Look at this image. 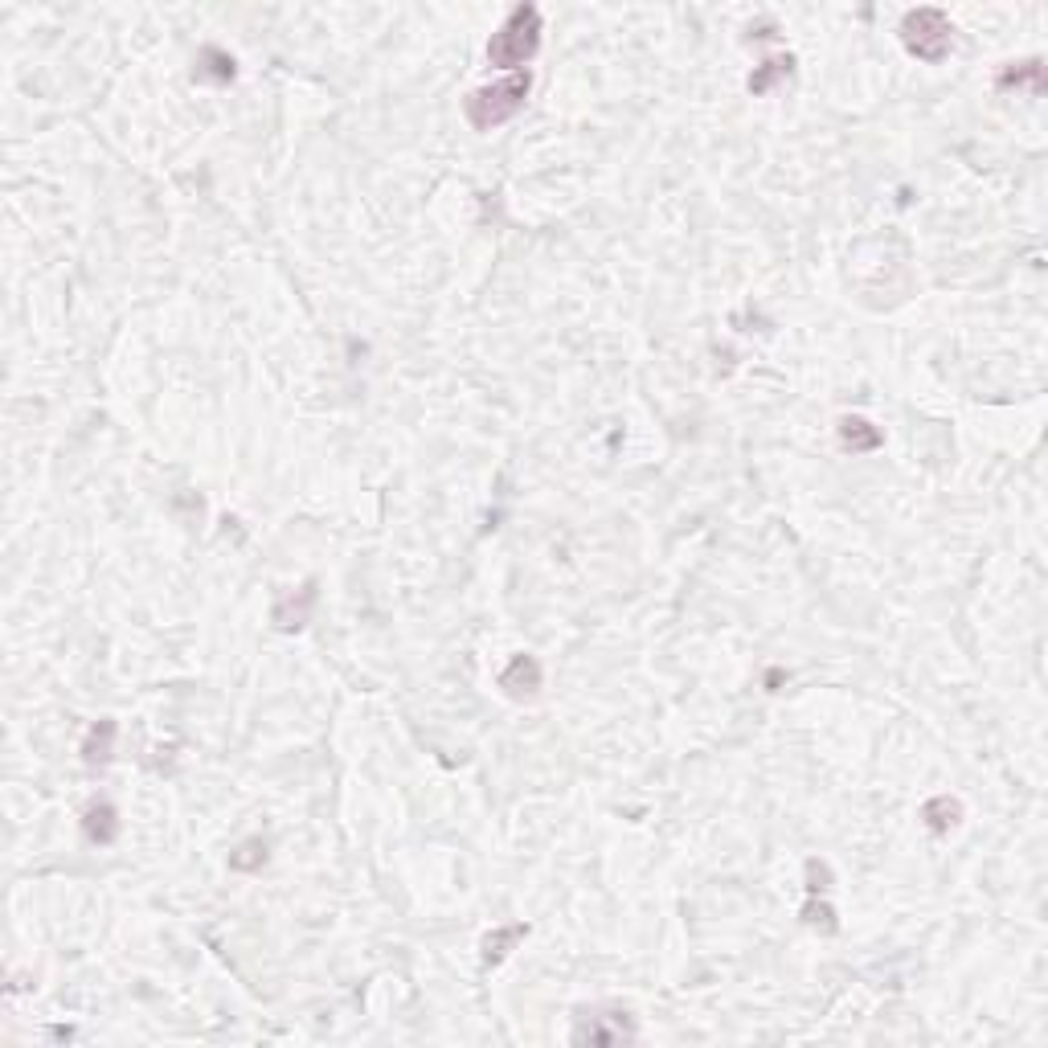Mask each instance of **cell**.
<instances>
[{"label": "cell", "mask_w": 1048, "mask_h": 1048, "mask_svg": "<svg viewBox=\"0 0 1048 1048\" xmlns=\"http://www.w3.org/2000/svg\"><path fill=\"white\" fill-rule=\"evenodd\" d=\"M541 33H545L541 9H537V5H516V9L508 13V21H504V25L492 33V41H488V62L500 66V70H508V74L524 70V66L537 58V50H541Z\"/></svg>", "instance_id": "obj_1"}, {"label": "cell", "mask_w": 1048, "mask_h": 1048, "mask_svg": "<svg viewBox=\"0 0 1048 1048\" xmlns=\"http://www.w3.org/2000/svg\"><path fill=\"white\" fill-rule=\"evenodd\" d=\"M529 91H533V74H529V70H516V74L492 82V86H479V91H471L467 103H463L467 123H471L475 131H492V127H500V123H508V119L524 107Z\"/></svg>", "instance_id": "obj_2"}, {"label": "cell", "mask_w": 1048, "mask_h": 1048, "mask_svg": "<svg viewBox=\"0 0 1048 1048\" xmlns=\"http://www.w3.org/2000/svg\"><path fill=\"white\" fill-rule=\"evenodd\" d=\"M950 17L942 9H913L905 13L901 21V41L905 50L917 58V62H930L938 66L946 54H950Z\"/></svg>", "instance_id": "obj_3"}, {"label": "cell", "mask_w": 1048, "mask_h": 1048, "mask_svg": "<svg viewBox=\"0 0 1048 1048\" xmlns=\"http://www.w3.org/2000/svg\"><path fill=\"white\" fill-rule=\"evenodd\" d=\"M541 684H545V672H541V664H537V655H512V664L500 672V688L508 692V696H537L541 692Z\"/></svg>", "instance_id": "obj_4"}, {"label": "cell", "mask_w": 1048, "mask_h": 1048, "mask_svg": "<svg viewBox=\"0 0 1048 1048\" xmlns=\"http://www.w3.org/2000/svg\"><path fill=\"white\" fill-rule=\"evenodd\" d=\"M312 606H316V582L303 586L299 598H295V594H283V598L275 602V610H271V619H275L279 631H299L303 623H308Z\"/></svg>", "instance_id": "obj_5"}, {"label": "cell", "mask_w": 1048, "mask_h": 1048, "mask_svg": "<svg viewBox=\"0 0 1048 1048\" xmlns=\"http://www.w3.org/2000/svg\"><path fill=\"white\" fill-rule=\"evenodd\" d=\"M115 737H119V725L111 717L95 721L82 737V762L86 766H107L115 758Z\"/></svg>", "instance_id": "obj_6"}, {"label": "cell", "mask_w": 1048, "mask_h": 1048, "mask_svg": "<svg viewBox=\"0 0 1048 1048\" xmlns=\"http://www.w3.org/2000/svg\"><path fill=\"white\" fill-rule=\"evenodd\" d=\"M82 836L91 844H99V848L115 844L119 840V811L111 803H91V807H86V815H82Z\"/></svg>", "instance_id": "obj_7"}, {"label": "cell", "mask_w": 1048, "mask_h": 1048, "mask_svg": "<svg viewBox=\"0 0 1048 1048\" xmlns=\"http://www.w3.org/2000/svg\"><path fill=\"white\" fill-rule=\"evenodd\" d=\"M922 819H926V827L934 836H950L958 823H963V803L958 799H950V795H938V799H930L926 807H922Z\"/></svg>", "instance_id": "obj_8"}, {"label": "cell", "mask_w": 1048, "mask_h": 1048, "mask_svg": "<svg viewBox=\"0 0 1048 1048\" xmlns=\"http://www.w3.org/2000/svg\"><path fill=\"white\" fill-rule=\"evenodd\" d=\"M840 443H844L848 451H877V447L885 443V434L872 426L868 418L848 414V418H840Z\"/></svg>", "instance_id": "obj_9"}, {"label": "cell", "mask_w": 1048, "mask_h": 1048, "mask_svg": "<svg viewBox=\"0 0 1048 1048\" xmlns=\"http://www.w3.org/2000/svg\"><path fill=\"white\" fill-rule=\"evenodd\" d=\"M995 86H999V91H1012V86H1032V91L1040 95V91H1044V66H1040V58L1003 66V70L995 74Z\"/></svg>", "instance_id": "obj_10"}, {"label": "cell", "mask_w": 1048, "mask_h": 1048, "mask_svg": "<svg viewBox=\"0 0 1048 1048\" xmlns=\"http://www.w3.org/2000/svg\"><path fill=\"white\" fill-rule=\"evenodd\" d=\"M795 74V58L791 54H778V58H770V62H762L754 74H750V95H770V86L774 82H782V78H791Z\"/></svg>", "instance_id": "obj_11"}, {"label": "cell", "mask_w": 1048, "mask_h": 1048, "mask_svg": "<svg viewBox=\"0 0 1048 1048\" xmlns=\"http://www.w3.org/2000/svg\"><path fill=\"white\" fill-rule=\"evenodd\" d=\"M197 78L201 82H234V58L217 46H205L197 58Z\"/></svg>", "instance_id": "obj_12"}, {"label": "cell", "mask_w": 1048, "mask_h": 1048, "mask_svg": "<svg viewBox=\"0 0 1048 1048\" xmlns=\"http://www.w3.org/2000/svg\"><path fill=\"white\" fill-rule=\"evenodd\" d=\"M524 934H529V926H504V930L488 934L484 938V967H500L508 958V950H512V942H520Z\"/></svg>", "instance_id": "obj_13"}, {"label": "cell", "mask_w": 1048, "mask_h": 1048, "mask_svg": "<svg viewBox=\"0 0 1048 1048\" xmlns=\"http://www.w3.org/2000/svg\"><path fill=\"white\" fill-rule=\"evenodd\" d=\"M803 922H807L811 930H819V934H836V930H840V922H836V909L827 905V901H815V897L803 905Z\"/></svg>", "instance_id": "obj_14"}, {"label": "cell", "mask_w": 1048, "mask_h": 1048, "mask_svg": "<svg viewBox=\"0 0 1048 1048\" xmlns=\"http://www.w3.org/2000/svg\"><path fill=\"white\" fill-rule=\"evenodd\" d=\"M262 864H267V840H246L230 856V868H238V872H250V868H262Z\"/></svg>", "instance_id": "obj_15"}, {"label": "cell", "mask_w": 1048, "mask_h": 1048, "mask_svg": "<svg viewBox=\"0 0 1048 1048\" xmlns=\"http://www.w3.org/2000/svg\"><path fill=\"white\" fill-rule=\"evenodd\" d=\"M827 885H832V868L823 860H807V893H827Z\"/></svg>", "instance_id": "obj_16"}]
</instances>
